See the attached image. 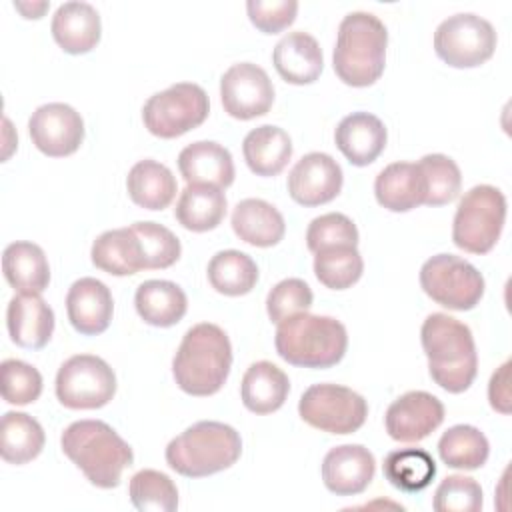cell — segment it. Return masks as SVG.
Wrapping results in <instances>:
<instances>
[{
    "label": "cell",
    "mask_w": 512,
    "mask_h": 512,
    "mask_svg": "<svg viewBox=\"0 0 512 512\" xmlns=\"http://www.w3.org/2000/svg\"><path fill=\"white\" fill-rule=\"evenodd\" d=\"M430 378L446 392L470 388L478 372V354L470 328L442 312L430 314L420 330Z\"/></svg>",
    "instance_id": "cell-1"
},
{
    "label": "cell",
    "mask_w": 512,
    "mask_h": 512,
    "mask_svg": "<svg viewBox=\"0 0 512 512\" xmlns=\"http://www.w3.org/2000/svg\"><path fill=\"white\" fill-rule=\"evenodd\" d=\"M232 368V344L226 332L210 322L186 330L174 360L172 376L178 388L190 396L216 394Z\"/></svg>",
    "instance_id": "cell-2"
},
{
    "label": "cell",
    "mask_w": 512,
    "mask_h": 512,
    "mask_svg": "<svg viewBox=\"0 0 512 512\" xmlns=\"http://www.w3.org/2000/svg\"><path fill=\"white\" fill-rule=\"evenodd\" d=\"M60 446L90 484L104 490L116 488L124 468L134 462L130 444L102 420L72 422L62 432Z\"/></svg>",
    "instance_id": "cell-3"
},
{
    "label": "cell",
    "mask_w": 512,
    "mask_h": 512,
    "mask_svg": "<svg viewBox=\"0 0 512 512\" xmlns=\"http://www.w3.org/2000/svg\"><path fill=\"white\" fill-rule=\"evenodd\" d=\"M388 30L370 12H350L338 26L332 64L336 76L354 88L374 84L386 64Z\"/></svg>",
    "instance_id": "cell-4"
},
{
    "label": "cell",
    "mask_w": 512,
    "mask_h": 512,
    "mask_svg": "<svg viewBox=\"0 0 512 512\" xmlns=\"http://www.w3.org/2000/svg\"><path fill=\"white\" fill-rule=\"evenodd\" d=\"M242 454L240 434L216 420L188 426L166 446L168 466L186 478H204L236 464Z\"/></svg>",
    "instance_id": "cell-5"
},
{
    "label": "cell",
    "mask_w": 512,
    "mask_h": 512,
    "mask_svg": "<svg viewBox=\"0 0 512 512\" xmlns=\"http://www.w3.org/2000/svg\"><path fill=\"white\" fill-rule=\"evenodd\" d=\"M276 352L282 360L300 368H330L348 348V334L340 320L318 314H296L276 328Z\"/></svg>",
    "instance_id": "cell-6"
},
{
    "label": "cell",
    "mask_w": 512,
    "mask_h": 512,
    "mask_svg": "<svg viewBox=\"0 0 512 512\" xmlns=\"http://www.w3.org/2000/svg\"><path fill=\"white\" fill-rule=\"evenodd\" d=\"M506 222V196L490 184H478L470 188L458 202L452 240L470 254L490 252Z\"/></svg>",
    "instance_id": "cell-7"
},
{
    "label": "cell",
    "mask_w": 512,
    "mask_h": 512,
    "mask_svg": "<svg viewBox=\"0 0 512 512\" xmlns=\"http://www.w3.org/2000/svg\"><path fill=\"white\" fill-rule=\"evenodd\" d=\"M210 112L208 94L194 82H178L152 94L142 106V120L158 138H178L198 128Z\"/></svg>",
    "instance_id": "cell-8"
},
{
    "label": "cell",
    "mask_w": 512,
    "mask_h": 512,
    "mask_svg": "<svg viewBox=\"0 0 512 512\" xmlns=\"http://www.w3.org/2000/svg\"><path fill=\"white\" fill-rule=\"evenodd\" d=\"M420 286L428 298L448 310H472L484 296V276L468 260L436 254L420 268Z\"/></svg>",
    "instance_id": "cell-9"
},
{
    "label": "cell",
    "mask_w": 512,
    "mask_h": 512,
    "mask_svg": "<svg viewBox=\"0 0 512 512\" xmlns=\"http://www.w3.org/2000/svg\"><path fill=\"white\" fill-rule=\"evenodd\" d=\"M494 50V26L472 12L448 16L434 32V52L452 68H476L490 60Z\"/></svg>",
    "instance_id": "cell-10"
},
{
    "label": "cell",
    "mask_w": 512,
    "mask_h": 512,
    "mask_svg": "<svg viewBox=\"0 0 512 512\" xmlns=\"http://www.w3.org/2000/svg\"><path fill=\"white\" fill-rule=\"evenodd\" d=\"M300 418L328 434H352L368 416L366 400L340 384H312L298 402Z\"/></svg>",
    "instance_id": "cell-11"
},
{
    "label": "cell",
    "mask_w": 512,
    "mask_h": 512,
    "mask_svg": "<svg viewBox=\"0 0 512 512\" xmlns=\"http://www.w3.org/2000/svg\"><path fill=\"white\" fill-rule=\"evenodd\" d=\"M116 394L114 370L98 356H70L56 374V396L70 410H96Z\"/></svg>",
    "instance_id": "cell-12"
},
{
    "label": "cell",
    "mask_w": 512,
    "mask_h": 512,
    "mask_svg": "<svg viewBox=\"0 0 512 512\" xmlns=\"http://www.w3.org/2000/svg\"><path fill=\"white\" fill-rule=\"evenodd\" d=\"M224 112L238 120L264 116L274 102V86L266 70L252 62L232 64L220 78Z\"/></svg>",
    "instance_id": "cell-13"
},
{
    "label": "cell",
    "mask_w": 512,
    "mask_h": 512,
    "mask_svg": "<svg viewBox=\"0 0 512 512\" xmlns=\"http://www.w3.org/2000/svg\"><path fill=\"white\" fill-rule=\"evenodd\" d=\"M28 132L32 144L42 154L62 158L80 148L84 140V120L72 106L64 102H50L32 112Z\"/></svg>",
    "instance_id": "cell-14"
},
{
    "label": "cell",
    "mask_w": 512,
    "mask_h": 512,
    "mask_svg": "<svg viewBox=\"0 0 512 512\" xmlns=\"http://www.w3.org/2000/svg\"><path fill=\"white\" fill-rule=\"evenodd\" d=\"M444 422V404L430 392L412 390L396 398L384 416L386 432L396 442H420Z\"/></svg>",
    "instance_id": "cell-15"
},
{
    "label": "cell",
    "mask_w": 512,
    "mask_h": 512,
    "mask_svg": "<svg viewBox=\"0 0 512 512\" xmlns=\"http://www.w3.org/2000/svg\"><path fill=\"white\" fill-rule=\"evenodd\" d=\"M342 182V168L330 154L310 152L294 164L286 186L294 202L302 206H320L340 194Z\"/></svg>",
    "instance_id": "cell-16"
},
{
    "label": "cell",
    "mask_w": 512,
    "mask_h": 512,
    "mask_svg": "<svg viewBox=\"0 0 512 512\" xmlns=\"http://www.w3.org/2000/svg\"><path fill=\"white\" fill-rule=\"evenodd\" d=\"M376 472L372 452L362 444H342L322 460L324 486L336 496H356L368 488Z\"/></svg>",
    "instance_id": "cell-17"
},
{
    "label": "cell",
    "mask_w": 512,
    "mask_h": 512,
    "mask_svg": "<svg viewBox=\"0 0 512 512\" xmlns=\"http://www.w3.org/2000/svg\"><path fill=\"white\" fill-rule=\"evenodd\" d=\"M68 320L84 336L102 334L112 320L114 302L110 288L96 278L76 280L66 294Z\"/></svg>",
    "instance_id": "cell-18"
},
{
    "label": "cell",
    "mask_w": 512,
    "mask_h": 512,
    "mask_svg": "<svg viewBox=\"0 0 512 512\" xmlns=\"http://www.w3.org/2000/svg\"><path fill=\"white\" fill-rule=\"evenodd\" d=\"M6 326L12 342L20 348L40 350L54 332V312L40 294H16L8 302Z\"/></svg>",
    "instance_id": "cell-19"
},
{
    "label": "cell",
    "mask_w": 512,
    "mask_h": 512,
    "mask_svg": "<svg viewBox=\"0 0 512 512\" xmlns=\"http://www.w3.org/2000/svg\"><path fill=\"white\" fill-rule=\"evenodd\" d=\"M386 126L370 112H352L340 120L334 142L346 160L354 166L372 164L386 148Z\"/></svg>",
    "instance_id": "cell-20"
},
{
    "label": "cell",
    "mask_w": 512,
    "mask_h": 512,
    "mask_svg": "<svg viewBox=\"0 0 512 512\" xmlns=\"http://www.w3.org/2000/svg\"><path fill=\"white\" fill-rule=\"evenodd\" d=\"M276 72L288 84H310L318 80L324 68V56L318 40L302 30L288 32L278 40L272 52Z\"/></svg>",
    "instance_id": "cell-21"
},
{
    "label": "cell",
    "mask_w": 512,
    "mask_h": 512,
    "mask_svg": "<svg viewBox=\"0 0 512 512\" xmlns=\"http://www.w3.org/2000/svg\"><path fill=\"white\" fill-rule=\"evenodd\" d=\"M178 170L186 184L228 188L234 182V162L228 148L212 140H198L178 154Z\"/></svg>",
    "instance_id": "cell-22"
},
{
    "label": "cell",
    "mask_w": 512,
    "mask_h": 512,
    "mask_svg": "<svg viewBox=\"0 0 512 512\" xmlns=\"http://www.w3.org/2000/svg\"><path fill=\"white\" fill-rule=\"evenodd\" d=\"M100 14L88 2H64L52 16V36L68 54H86L100 42Z\"/></svg>",
    "instance_id": "cell-23"
},
{
    "label": "cell",
    "mask_w": 512,
    "mask_h": 512,
    "mask_svg": "<svg viewBox=\"0 0 512 512\" xmlns=\"http://www.w3.org/2000/svg\"><path fill=\"white\" fill-rule=\"evenodd\" d=\"M374 194L382 208L390 212H408L426 200V182L418 164H388L374 180Z\"/></svg>",
    "instance_id": "cell-24"
},
{
    "label": "cell",
    "mask_w": 512,
    "mask_h": 512,
    "mask_svg": "<svg viewBox=\"0 0 512 512\" xmlns=\"http://www.w3.org/2000/svg\"><path fill=\"white\" fill-rule=\"evenodd\" d=\"M234 234L252 246L268 248L284 238V216L270 202L260 198L240 200L232 210Z\"/></svg>",
    "instance_id": "cell-25"
},
{
    "label": "cell",
    "mask_w": 512,
    "mask_h": 512,
    "mask_svg": "<svg viewBox=\"0 0 512 512\" xmlns=\"http://www.w3.org/2000/svg\"><path fill=\"white\" fill-rule=\"evenodd\" d=\"M6 282L24 294H40L48 288L50 266L44 250L34 242H12L2 254Z\"/></svg>",
    "instance_id": "cell-26"
},
{
    "label": "cell",
    "mask_w": 512,
    "mask_h": 512,
    "mask_svg": "<svg viewBox=\"0 0 512 512\" xmlns=\"http://www.w3.org/2000/svg\"><path fill=\"white\" fill-rule=\"evenodd\" d=\"M290 380L276 364L260 360L248 366L240 384L242 404L254 414L276 412L288 398Z\"/></svg>",
    "instance_id": "cell-27"
},
{
    "label": "cell",
    "mask_w": 512,
    "mask_h": 512,
    "mask_svg": "<svg viewBox=\"0 0 512 512\" xmlns=\"http://www.w3.org/2000/svg\"><path fill=\"white\" fill-rule=\"evenodd\" d=\"M92 264L112 276H130L144 270L142 246L132 226L102 232L90 250Z\"/></svg>",
    "instance_id": "cell-28"
},
{
    "label": "cell",
    "mask_w": 512,
    "mask_h": 512,
    "mask_svg": "<svg viewBox=\"0 0 512 512\" xmlns=\"http://www.w3.org/2000/svg\"><path fill=\"white\" fill-rule=\"evenodd\" d=\"M134 306L146 324L168 328L184 318L188 298L184 290L170 280H146L136 288Z\"/></svg>",
    "instance_id": "cell-29"
},
{
    "label": "cell",
    "mask_w": 512,
    "mask_h": 512,
    "mask_svg": "<svg viewBox=\"0 0 512 512\" xmlns=\"http://www.w3.org/2000/svg\"><path fill=\"white\" fill-rule=\"evenodd\" d=\"M242 154L256 176H276L286 168L292 156V140L282 128L264 124L246 134Z\"/></svg>",
    "instance_id": "cell-30"
},
{
    "label": "cell",
    "mask_w": 512,
    "mask_h": 512,
    "mask_svg": "<svg viewBox=\"0 0 512 512\" xmlns=\"http://www.w3.org/2000/svg\"><path fill=\"white\" fill-rule=\"evenodd\" d=\"M178 224L192 232H208L220 226L226 216V196L222 188L208 184H188L176 202Z\"/></svg>",
    "instance_id": "cell-31"
},
{
    "label": "cell",
    "mask_w": 512,
    "mask_h": 512,
    "mask_svg": "<svg viewBox=\"0 0 512 512\" xmlns=\"http://www.w3.org/2000/svg\"><path fill=\"white\" fill-rule=\"evenodd\" d=\"M128 196L146 210H164L176 196V178L168 166L156 160L136 162L126 178Z\"/></svg>",
    "instance_id": "cell-32"
},
{
    "label": "cell",
    "mask_w": 512,
    "mask_h": 512,
    "mask_svg": "<svg viewBox=\"0 0 512 512\" xmlns=\"http://www.w3.org/2000/svg\"><path fill=\"white\" fill-rule=\"evenodd\" d=\"M46 436L38 420L24 412H6L0 422V452L10 464H26L44 448Z\"/></svg>",
    "instance_id": "cell-33"
},
{
    "label": "cell",
    "mask_w": 512,
    "mask_h": 512,
    "mask_svg": "<svg viewBox=\"0 0 512 512\" xmlns=\"http://www.w3.org/2000/svg\"><path fill=\"white\" fill-rule=\"evenodd\" d=\"M208 282L224 296H244L258 282V266L240 250H220L208 262Z\"/></svg>",
    "instance_id": "cell-34"
},
{
    "label": "cell",
    "mask_w": 512,
    "mask_h": 512,
    "mask_svg": "<svg viewBox=\"0 0 512 512\" xmlns=\"http://www.w3.org/2000/svg\"><path fill=\"white\" fill-rule=\"evenodd\" d=\"M440 460L458 470H476L486 464L490 454L488 438L470 424H456L448 428L438 440Z\"/></svg>",
    "instance_id": "cell-35"
},
{
    "label": "cell",
    "mask_w": 512,
    "mask_h": 512,
    "mask_svg": "<svg viewBox=\"0 0 512 512\" xmlns=\"http://www.w3.org/2000/svg\"><path fill=\"white\" fill-rule=\"evenodd\" d=\"M382 470L394 488L402 492H420L434 480L436 462L422 448H400L386 454Z\"/></svg>",
    "instance_id": "cell-36"
},
{
    "label": "cell",
    "mask_w": 512,
    "mask_h": 512,
    "mask_svg": "<svg viewBox=\"0 0 512 512\" xmlns=\"http://www.w3.org/2000/svg\"><path fill=\"white\" fill-rule=\"evenodd\" d=\"M364 260L356 246H330L314 256V274L330 290H346L360 280Z\"/></svg>",
    "instance_id": "cell-37"
},
{
    "label": "cell",
    "mask_w": 512,
    "mask_h": 512,
    "mask_svg": "<svg viewBox=\"0 0 512 512\" xmlns=\"http://www.w3.org/2000/svg\"><path fill=\"white\" fill-rule=\"evenodd\" d=\"M130 502L140 512H174L178 508V488L164 472L144 468L130 478Z\"/></svg>",
    "instance_id": "cell-38"
},
{
    "label": "cell",
    "mask_w": 512,
    "mask_h": 512,
    "mask_svg": "<svg viewBox=\"0 0 512 512\" xmlns=\"http://www.w3.org/2000/svg\"><path fill=\"white\" fill-rule=\"evenodd\" d=\"M426 182V206H444L452 202L462 188L458 164L444 154H426L418 162Z\"/></svg>",
    "instance_id": "cell-39"
},
{
    "label": "cell",
    "mask_w": 512,
    "mask_h": 512,
    "mask_svg": "<svg viewBox=\"0 0 512 512\" xmlns=\"http://www.w3.org/2000/svg\"><path fill=\"white\" fill-rule=\"evenodd\" d=\"M132 230L142 246L144 270H162L178 262L182 246L172 230L158 222H134Z\"/></svg>",
    "instance_id": "cell-40"
},
{
    "label": "cell",
    "mask_w": 512,
    "mask_h": 512,
    "mask_svg": "<svg viewBox=\"0 0 512 512\" xmlns=\"http://www.w3.org/2000/svg\"><path fill=\"white\" fill-rule=\"evenodd\" d=\"M306 244L314 254L330 246H358V228L346 214L328 212L308 224Z\"/></svg>",
    "instance_id": "cell-41"
},
{
    "label": "cell",
    "mask_w": 512,
    "mask_h": 512,
    "mask_svg": "<svg viewBox=\"0 0 512 512\" xmlns=\"http://www.w3.org/2000/svg\"><path fill=\"white\" fill-rule=\"evenodd\" d=\"M0 374H2V398L8 404L24 406L40 398L42 376L34 366L16 358H8L2 362Z\"/></svg>",
    "instance_id": "cell-42"
},
{
    "label": "cell",
    "mask_w": 512,
    "mask_h": 512,
    "mask_svg": "<svg viewBox=\"0 0 512 512\" xmlns=\"http://www.w3.org/2000/svg\"><path fill=\"white\" fill-rule=\"evenodd\" d=\"M432 506L436 512H478L482 508V488L470 476H446L434 492Z\"/></svg>",
    "instance_id": "cell-43"
},
{
    "label": "cell",
    "mask_w": 512,
    "mask_h": 512,
    "mask_svg": "<svg viewBox=\"0 0 512 512\" xmlns=\"http://www.w3.org/2000/svg\"><path fill=\"white\" fill-rule=\"evenodd\" d=\"M312 300H314V294L304 280L286 278V280H280L268 292L266 312L274 324H280L296 314L308 312V308L312 306Z\"/></svg>",
    "instance_id": "cell-44"
},
{
    "label": "cell",
    "mask_w": 512,
    "mask_h": 512,
    "mask_svg": "<svg viewBox=\"0 0 512 512\" xmlns=\"http://www.w3.org/2000/svg\"><path fill=\"white\" fill-rule=\"evenodd\" d=\"M250 22L264 34H276L288 28L298 12L296 0H248Z\"/></svg>",
    "instance_id": "cell-45"
},
{
    "label": "cell",
    "mask_w": 512,
    "mask_h": 512,
    "mask_svg": "<svg viewBox=\"0 0 512 512\" xmlns=\"http://www.w3.org/2000/svg\"><path fill=\"white\" fill-rule=\"evenodd\" d=\"M510 374V362H504L490 378V384H488V400H490V406L502 414H508L510 412V388H508V378Z\"/></svg>",
    "instance_id": "cell-46"
},
{
    "label": "cell",
    "mask_w": 512,
    "mask_h": 512,
    "mask_svg": "<svg viewBox=\"0 0 512 512\" xmlns=\"http://www.w3.org/2000/svg\"><path fill=\"white\" fill-rule=\"evenodd\" d=\"M24 18H40L48 10V2H14Z\"/></svg>",
    "instance_id": "cell-47"
}]
</instances>
